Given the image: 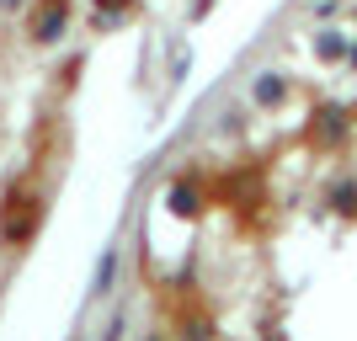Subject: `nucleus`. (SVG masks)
Listing matches in <instances>:
<instances>
[{"label":"nucleus","mask_w":357,"mask_h":341,"mask_svg":"<svg viewBox=\"0 0 357 341\" xmlns=\"http://www.w3.org/2000/svg\"><path fill=\"white\" fill-rule=\"evenodd\" d=\"M0 224H6V240H11V245H22V240L32 235V203H27V192H22V187L6 197V213H0Z\"/></svg>","instance_id":"1"},{"label":"nucleus","mask_w":357,"mask_h":341,"mask_svg":"<svg viewBox=\"0 0 357 341\" xmlns=\"http://www.w3.org/2000/svg\"><path fill=\"white\" fill-rule=\"evenodd\" d=\"M38 22H32V38H38V43H48V38H54V32L64 27V16H70V6H64V0H43V6H38Z\"/></svg>","instance_id":"2"},{"label":"nucleus","mask_w":357,"mask_h":341,"mask_svg":"<svg viewBox=\"0 0 357 341\" xmlns=\"http://www.w3.org/2000/svg\"><path fill=\"white\" fill-rule=\"evenodd\" d=\"M112 6H134V0H102V11H112Z\"/></svg>","instance_id":"3"}]
</instances>
